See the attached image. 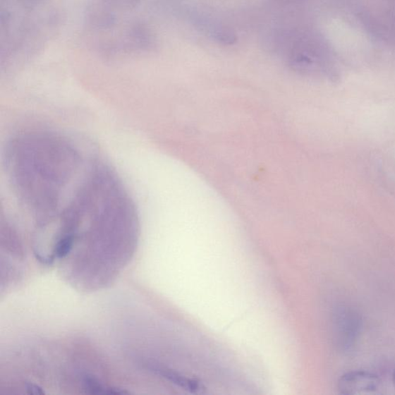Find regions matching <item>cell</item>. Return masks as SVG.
<instances>
[{"label":"cell","instance_id":"277c9868","mask_svg":"<svg viewBox=\"0 0 395 395\" xmlns=\"http://www.w3.org/2000/svg\"><path fill=\"white\" fill-rule=\"evenodd\" d=\"M336 321L340 345L343 349H348L358 337L360 327V317L355 311L344 308L337 312Z\"/></svg>","mask_w":395,"mask_h":395},{"label":"cell","instance_id":"ba28073f","mask_svg":"<svg viewBox=\"0 0 395 395\" xmlns=\"http://www.w3.org/2000/svg\"><path fill=\"white\" fill-rule=\"evenodd\" d=\"M25 389L28 391L29 394H45L44 391L43 390L41 387L32 384V383H27L25 384Z\"/></svg>","mask_w":395,"mask_h":395},{"label":"cell","instance_id":"6da1fadb","mask_svg":"<svg viewBox=\"0 0 395 395\" xmlns=\"http://www.w3.org/2000/svg\"><path fill=\"white\" fill-rule=\"evenodd\" d=\"M142 0H90L87 30L95 51L106 56L150 51L154 37L140 16Z\"/></svg>","mask_w":395,"mask_h":395},{"label":"cell","instance_id":"52a82bcc","mask_svg":"<svg viewBox=\"0 0 395 395\" xmlns=\"http://www.w3.org/2000/svg\"><path fill=\"white\" fill-rule=\"evenodd\" d=\"M76 236L73 234L65 236L61 240L57 243L54 253V257L59 259L67 257L72 250V247L75 241Z\"/></svg>","mask_w":395,"mask_h":395},{"label":"cell","instance_id":"5b68a950","mask_svg":"<svg viewBox=\"0 0 395 395\" xmlns=\"http://www.w3.org/2000/svg\"><path fill=\"white\" fill-rule=\"evenodd\" d=\"M148 369L155 375L161 376L164 378V379L180 387L181 389H183L187 391L197 394L202 393L205 390L203 385L200 382L191 379V378L181 375L175 372V370L154 365H150L148 367Z\"/></svg>","mask_w":395,"mask_h":395},{"label":"cell","instance_id":"7a4b0ae2","mask_svg":"<svg viewBox=\"0 0 395 395\" xmlns=\"http://www.w3.org/2000/svg\"><path fill=\"white\" fill-rule=\"evenodd\" d=\"M59 21L56 0H1V54L7 63L37 53Z\"/></svg>","mask_w":395,"mask_h":395},{"label":"cell","instance_id":"9c48e42d","mask_svg":"<svg viewBox=\"0 0 395 395\" xmlns=\"http://www.w3.org/2000/svg\"><path fill=\"white\" fill-rule=\"evenodd\" d=\"M393 383H394V388H395V368H394V373H393Z\"/></svg>","mask_w":395,"mask_h":395},{"label":"cell","instance_id":"8992f818","mask_svg":"<svg viewBox=\"0 0 395 395\" xmlns=\"http://www.w3.org/2000/svg\"><path fill=\"white\" fill-rule=\"evenodd\" d=\"M84 389L89 394H125L130 392L119 388H109L98 382L95 378L86 376L83 379Z\"/></svg>","mask_w":395,"mask_h":395},{"label":"cell","instance_id":"3957f363","mask_svg":"<svg viewBox=\"0 0 395 395\" xmlns=\"http://www.w3.org/2000/svg\"><path fill=\"white\" fill-rule=\"evenodd\" d=\"M382 381L377 375L356 370L342 375L339 391L343 395H375L382 394Z\"/></svg>","mask_w":395,"mask_h":395}]
</instances>
